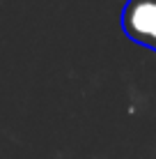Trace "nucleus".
<instances>
[{
	"label": "nucleus",
	"mask_w": 156,
	"mask_h": 159,
	"mask_svg": "<svg viewBox=\"0 0 156 159\" xmlns=\"http://www.w3.org/2000/svg\"><path fill=\"white\" fill-rule=\"evenodd\" d=\"M122 28L129 39L156 51V0H129L122 12Z\"/></svg>",
	"instance_id": "obj_1"
}]
</instances>
